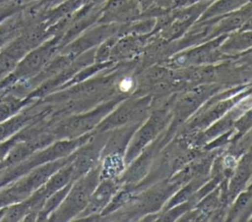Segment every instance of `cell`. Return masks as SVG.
<instances>
[{
    "label": "cell",
    "instance_id": "6da1fadb",
    "mask_svg": "<svg viewBox=\"0 0 252 222\" xmlns=\"http://www.w3.org/2000/svg\"><path fill=\"white\" fill-rule=\"evenodd\" d=\"M99 179V166L96 165L73 181L63 201L49 215L47 221L75 220L87 206L91 194L98 185Z\"/></svg>",
    "mask_w": 252,
    "mask_h": 222
},
{
    "label": "cell",
    "instance_id": "7a4b0ae2",
    "mask_svg": "<svg viewBox=\"0 0 252 222\" xmlns=\"http://www.w3.org/2000/svg\"><path fill=\"white\" fill-rule=\"evenodd\" d=\"M114 31L115 28L110 25L97 27L85 32L72 42L65 45L63 48L60 49V52L65 53L75 59L82 53L94 47V45L100 43L104 39H107V37L110 36Z\"/></svg>",
    "mask_w": 252,
    "mask_h": 222
},
{
    "label": "cell",
    "instance_id": "3957f363",
    "mask_svg": "<svg viewBox=\"0 0 252 222\" xmlns=\"http://www.w3.org/2000/svg\"><path fill=\"white\" fill-rule=\"evenodd\" d=\"M139 0H108L99 22H125L139 15Z\"/></svg>",
    "mask_w": 252,
    "mask_h": 222
},
{
    "label": "cell",
    "instance_id": "277c9868",
    "mask_svg": "<svg viewBox=\"0 0 252 222\" xmlns=\"http://www.w3.org/2000/svg\"><path fill=\"white\" fill-rule=\"evenodd\" d=\"M115 192V185L111 179H103V181L96 186L88 201L85 209L78 215L75 220L89 218L104 209L108 204L112 194Z\"/></svg>",
    "mask_w": 252,
    "mask_h": 222
},
{
    "label": "cell",
    "instance_id": "5b68a950",
    "mask_svg": "<svg viewBox=\"0 0 252 222\" xmlns=\"http://www.w3.org/2000/svg\"><path fill=\"white\" fill-rule=\"evenodd\" d=\"M38 100L30 96H21L12 91H5L0 95V123L12 118Z\"/></svg>",
    "mask_w": 252,
    "mask_h": 222
},
{
    "label": "cell",
    "instance_id": "8992f818",
    "mask_svg": "<svg viewBox=\"0 0 252 222\" xmlns=\"http://www.w3.org/2000/svg\"><path fill=\"white\" fill-rule=\"evenodd\" d=\"M252 46V30H240L232 34L220 45V51L226 54L241 52Z\"/></svg>",
    "mask_w": 252,
    "mask_h": 222
},
{
    "label": "cell",
    "instance_id": "52a82bcc",
    "mask_svg": "<svg viewBox=\"0 0 252 222\" xmlns=\"http://www.w3.org/2000/svg\"><path fill=\"white\" fill-rule=\"evenodd\" d=\"M24 26L21 16L0 23V51L21 33Z\"/></svg>",
    "mask_w": 252,
    "mask_h": 222
},
{
    "label": "cell",
    "instance_id": "ba28073f",
    "mask_svg": "<svg viewBox=\"0 0 252 222\" xmlns=\"http://www.w3.org/2000/svg\"><path fill=\"white\" fill-rule=\"evenodd\" d=\"M248 0H218L210 7L208 6L205 10L201 21H206L208 19L214 18L215 16H220L222 14H227L239 7H243Z\"/></svg>",
    "mask_w": 252,
    "mask_h": 222
},
{
    "label": "cell",
    "instance_id": "9c48e42d",
    "mask_svg": "<svg viewBox=\"0 0 252 222\" xmlns=\"http://www.w3.org/2000/svg\"><path fill=\"white\" fill-rule=\"evenodd\" d=\"M29 210H30V205L27 199L21 202L8 205L6 206V210L1 221H5V222L24 221L27 214L29 213Z\"/></svg>",
    "mask_w": 252,
    "mask_h": 222
},
{
    "label": "cell",
    "instance_id": "30bf717a",
    "mask_svg": "<svg viewBox=\"0 0 252 222\" xmlns=\"http://www.w3.org/2000/svg\"><path fill=\"white\" fill-rule=\"evenodd\" d=\"M21 134L20 132L16 135L12 136L11 138L0 141V163L6 158L9 151L12 149V147L21 139Z\"/></svg>",
    "mask_w": 252,
    "mask_h": 222
},
{
    "label": "cell",
    "instance_id": "8fae6325",
    "mask_svg": "<svg viewBox=\"0 0 252 222\" xmlns=\"http://www.w3.org/2000/svg\"><path fill=\"white\" fill-rule=\"evenodd\" d=\"M154 1H156V3L160 7H166L172 3L175 4L178 0H154Z\"/></svg>",
    "mask_w": 252,
    "mask_h": 222
}]
</instances>
